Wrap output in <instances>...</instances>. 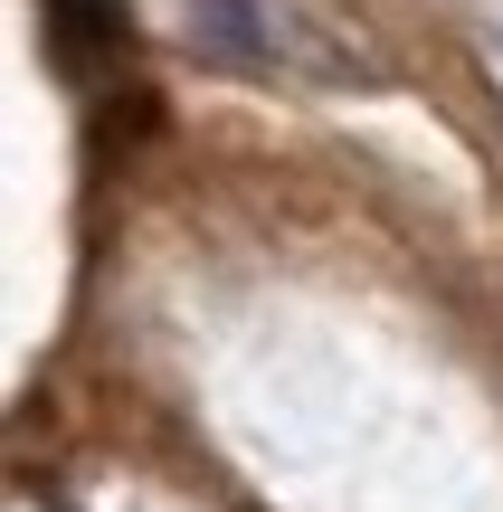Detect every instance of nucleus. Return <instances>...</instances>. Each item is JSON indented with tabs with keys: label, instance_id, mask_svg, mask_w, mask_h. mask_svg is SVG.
<instances>
[{
	"label": "nucleus",
	"instance_id": "1",
	"mask_svg": "<svg viewBox=\"0 0 503 512\" xmlns=\"http://www.w3.org/2000/svg\"><path fill=\"white\" fill-rule=\"evenodd\" d=\"M48 19H57V48H67V67L86 86L124 76V10L114 0H48Z\"/></svg>",
	"mask_w": 503,
	"mask_h": 512
}]
</instances>
